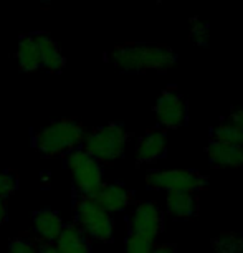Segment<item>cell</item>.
<instances>
[{
  "instance_id": "13",
  "label": "cell",
  "mask_w": 243,
  "mask_h": 253,
  "mask_svg": "<svg viewBox=\"0 0 243 253\" xmlns=\"http://www.w3.org/2000/svg\"><path fill=\"white\" fill-rule=\"evenodd\" d=\"M106 212H121L132 200V192L122 184H104L96 197H93Z\"/></svg>"
},
{
  "instance_id": "8",
  "label": "cell",
  "mask_w": 243,
  "mask_h": 253,
  "mask_svg": "<svg viewBox=\"0 0 243 253\" xmlns=\"http://www.w3.org/2000/svg\"><path fill=\"white\" fill-rule=\"evenodd\" d=\"M162 230V212L159 205L147 200L136 205L129 218V233L154 240Z\"/></svg>"
},
{
  "instance_id": "24",
  "label": "cell",
  "mask_w": 243,
  "mask_h": 253,
  "mask_svg": "<svg viewBox=\"0 0 243 253\" xmlns=\"http://www.w3.org/2000/svg\"><path fill=\"white\" fill-rule=\"evenodd\" d=\"M38 253H60L55 243H38Z\"/></svg>"
},
{
  "instance_id": "22",
  "label": "cell",
  "mask_w": 243,
  "mask_h": 253,
  "mask_svg": "<svg viewBox=\"0 0 243 253\" xmlns=\"http://www.w3.org/2000/svg\"><path fill=\"white\" fill-rule=\"evenodd\" d=\"M190 40L199 46H207L210 42V30L205 22L192 20V27H190Z\"/></svg>"
},
{
  "instance_id": "21",
  "label": "cell",
  "mask_w": 243,
  "mask_h": 253,
  "mask_svg": "<svg viewBox=\"0 0 243 253\" xmlns=\"http://www.w3.org/2000/svg\"><path fill=\"white\" fill-rule=\"evenodd\" d=\"M8 253H38V242L32 237H15L8 243Z\"/></svg>"
},
{
  "instance_id": "23",
  "label": "cell",
  "mask_w": 243,
  "mask_h": 253,
  "mask_svg": "<svg viewBox=\"0 0 243 253\" xmlns=\"http://www.w3.org/2000/svg\"><path fill=\"white\" fill-rule=\"evenodd\" d=\"M228 121H232V123H235L237 126H240L242 129H243V108L240 109H235L230 116H228Z\"/></svg>"
},
{
  "instance_id": "27",
  "label": "cell",
  "mask_w": 243,
  "mask_h": 253,
  "mask_svg": "<svg viewBox=\"0 0 243 253\" xmlns=\"http://www.w3.org/2000/svg\"><path fill=\"white\" fill-rule=\"evenodd\" d=\"M41 2H51V0H41Z\"/></svg>"
},
{
  "instance_id": "14",
  "label": "cell",
  "mask_w": 243,
  "mask_h": 253,
  "mask_svg": "<svg viewBox=\"0 0 243 253\" xmlns=\"http://www.w3.org/2000/svg\"><path fill=\"white\" fill-rule=\"evenodd\" d=\"M205 151L213 166L243 167V146H230L212 139Z\"/></svg>"
},
{
  "instance_id": "25",
  "label": "cell",
  "mask_w": 243,
  "mask_h": 253,
  "mask_svg": "<svg viewBox=\"0 0 243 253\" xmlns=\"http://www.w3.org/2000/svg\"><path fill=\"white\" fill-rule=\"evenodd\" d=\"M152 253H177L174 245H167V243H164V245H157L154 247V250Z\"/></svg>"
},
{
  "instance_id": "9",
  "label": "cell",
  "mask_w": 243,
  "mask_h": 253,
  "mask_svg": "<svg viewBox=\"0 0 243 253\" xmlns=\"http://www.w3.org/2000/svg\"><path fill=\"white\" fill-rule=\"evenodd\" d=\"M33 233L38 243H55L65 227L60 213L53 209H40L32 215Z\"/></svg>"
},
{
  "instance_id": "20",
  "label": "cell",
  "mask_w": 243,
  "mask_h": 253,
  "mask_svg": "<svg viewBox=\"0 0 243 253\" xmlns=\"http://www.w3.org/2000/svg\"><path fill=\"white\" fill-rule=\"evenodd\" d=\"M152 250H154V240L134 233H129V237L126 238V253H152Z\"/></svg>"
},
{
  "instance_id": "5",
  "label": "cell",
  "mask_w": 243,
  "mask_h": 253,
  "mask_svg": "<svg viewBox=\"0 0 243 253\" xmlns=\"http://www.w3.org/2000/svg\"><path fill=\"white\" fill-rule=\"evenodd\" d=\"M75 223L89 238L99 242H111L114 233L113 218L93 197L73 194Z\"/></svg>"
},
{
  "instance_id": "28",
  "label": "cell",
  "mask_w": 243,
  "mask_h": 253,
  "mask_svg": "<svg viewBox=\"0 0 243 253\" xmlns=\"http://www.w3.org/2000/svg\"><path fill=\"white\" fill-rule=\"evenodd\" d=\"M156 2H161V0H156Z\"/></svg>"
},
{
  "instance_id": "16",
  "label": "cell",
  "mask_w": 243,
  "mask_h": 253,
  "mask_svg": "<svg viewBox=\"0 0 243 253\" xmlns=\"http://www.w3.org/2000/svg\"><path fill=\"white\" fill-rule=\"evenodd\" d=\"M167 213L174 218H190L197 215L199 202L194 197V194L187 192H169L165 199Z\"/></svg>"
},
{
  "instance_id": "15",
  "label": "cell",
  "mask_w": 243,
  "mask_h": 253,
  "mask_svg": "<svg viewBox=\"0 0 243 253\" xmlns=\"http://www.w3.org/2000/svg\"><path fill=\"white\" fill-rule=\"evenodd\" d=\"M15 60L18 63V68L23 73H35V71L40 70V56H38V48L35 43V38H33V33L23 35L18 40Z\"/></svg>"
},
{
  "instance_id": "12",
  "label": "cell",
  "mask_w": 243,
  "mask_h": 253,
  "mask_svg": "<svg viewBox=\"0 0 243 253\" xmlns=\"http://www.w3.org/2000/svg\"><path fill=\"white\" fill-rule=\"evenodd\" d=\"M167 146V136L164 131L154 129L146 132L136 144V159L137 162H154L164 156Z\"/></svg>"
},
{
  "instance_id": "26",
  "label": "cell",
  "mask_w": 243,
  "mask_h": 253,
  "mask_svg": "<svg viewBox=\"0 0 243 253\" xmlns=\"http://www.w3.org/2000/svg\"><path fill=\"white\" fill-rule=\"evenodd\" d=\"M7 220V200L0 199V225H3Z\"/></svg>"
},
{
  "instance_id": "3",
  "label": "cell",
  "mask_w": 243,
  "mask_h": 253,
  "mask_svg": "<svg viewBox=\"0 0 243 253\" xmlns=\"http://www.w3.org/2000/svg\"><path fill=\"white\" fill-rule=\"evenodd\" d=\"M65 166L73 175V194L96 197L104 187L103 166L88 154L83 147H76L65 156Z\"/></svg>"
},
{
  "instance_id": "19",
  "label": "cell",
  "mask_w": 243,
  "mask_h": 253,
  "mask_svg": "<svg viewBox=\"0 0 243 253\" xmlns=\"http://www.w3.org/2000/svg\"><path fill=\"white\" fill-rule=\"evenodd\" d=\"M20 185V179L15 170H2L0 172V199H8Z\"/></svg>"
},
{
  "instance_id": "6",
  "label": "cell",
  "mask_w": 243,
  "mask_h": 253,
  "mask_svg": "<svg viewBox=\"0 0 243 253\" xmlns=\"http://www.w3.org/2000/svg\"><path fill=\"white\" fill-rule=\"evenodd\" d=\"M146 185L152 190L165 192H187L194 194L203 190L208 185V179L195 170L172 169V170H154L146 175Z\"/></svg>"
},
{
  "instance_id": "4",
  "label": "cell",
  "mask_w": 243,
  "mask_h": 253,
  "mask_svg": "<svg viewBox=\"0 0 243 253\" xmlns=\"http://www.w3.org/2000/svg\"><path fill=\"white\" fill-rule=\"evenodd\" d=\"M127 139H129V134L126 132L122 124L109 123L106 126L86 132L81 147L91 157H94L99 164L101 162L109 164L124 154Z\"/></svg>"
},
{
  "instance_id": "10",
  "label": "cell",
  "mask_w": 243,
  "mask_h": 253,
  "mask_svg": "<svg viewBox=\"0 0 243 253\" xmlns=\"http://www.w3.org/2000/svg\"><path fill=\"white\" fill-rule=\"evenodd\" d=\"M33 38H35L38 56H40V68L50 71V73H60L65 68L66 60L61 53L58 43L48 33H33Z\"/></svg>"
},
{
  "instance_id": "1",
  "label": "cell",
  "mask_w": 243,
  "mask_h": 253,
  "mask_svg": "<svg viewBox=\"0 0 243 253\" xmlns=\"http://www.w3.org/2000/svg\"><path fill=\"white\" fill-rule=\"evenodd\" d=\"M109 60L118 70L127 73H144L156 70L165 71L175 65L177 56L172 48L165 45H149V43H127L116 46Z\"/></svg>"
},
{
  "instance_id": "11",
  "label": "cell",
  "mask_w": 243,
  "mask_h": 253,
  "mask_svg": "<svg viewBox=\"0 0 243 253\" xmlns=\"http://www.w3.org/2000/svg\"><path fill=\"white\" fill-rule=\"evenodd\" d=\"M55 247L60 253H93L88 237L75 222L65 223L63 230L55 242Z\"/></svg>"
},
{
  "instance_id": "7",
  "label": "cell",
  "mask_w": 243,
  "mask_h": 253,
  "mask_svg": "<svg viewBox=\"0 0 243 253\" xmlns=\"http://www.w3.org/2000/svg\"><path fill=\"white\" fill-rule=\"evenodd\" d=\"M154 113L161 126L167 129H179L187 121V104L184 96L175 89H165L157 99Z\"/></svg>"
},
{
  "instance_id": "17",
  "label": "cell",
  "mask_w": 243,
  "mask_h": 253,
  "mask_svg": "<svg viewBox=\"0 0 243 253\" xmlns=\"http://www.w3.org/2000/svg\"><path fill=\"white\" fill-rule=\"evenodd\" d=\"M213 141L223 142V144H230V146H243V129L240 126H237L235 123L227 121L222 123L220 126H217L213 129Z\"/></svg>"
},
{
  "instance_id": "18",
  "label": "cell",
  "mask_w": 243,
  "mask_h": 253,
  "mask_svg": "<svg viewBox=\"0 0 243 253\" xmlns=\"http://www.w3.org/2000/svg\"><path fill=\"white\" fill-rule=\"evenodd\" d=\"M215 253H243V235L227 232L213 238Z\"/></svg>"
},
{
  "instance_id": "2",
  "label": "cell",
  "mask_w": 243,
  "mask_h": 253,
  "mask_svg": "<svg viewBox=\"0 0 243 253\" xmlns=\"http://www.w3.org/2000/svg\"><path fill=\"white\" fill-rule=\"evenodd\" d=\"M86 127L76 119L63 118L33 131L32 144L41 157H61L83 144Z\"/></svg>"
}]
</instances>
